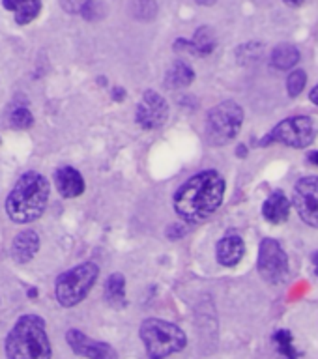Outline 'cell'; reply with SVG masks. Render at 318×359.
I'll return each instance as SVG.
<instances>
[{"label":"cell","instance_id":"cell-1","mask_svg":"<svg viewBox=\"0 0 318 359\" xmlns=\"http://www.w3.org/2000/svg\"><path fill=\"white\" fill-rule=\"evenodd\" d=\"M225 196V180L216 170L195 174L174 193L173 204L187 223H202L218 212Z\"/></svg>","mask_w":318,"mask_h":359},{"label":"cell","instance_id":"cell-2","mask_svg":"<svg viewBox=\"0 0 318 359\" xmlns=\"http://www.w3.org/2000/svg\"><path fill=\"white\" fill-rule=\"evenodd\" d=\"M49 182L39 172L28 170L17 180L6 198V212L13 223H32L44 215L49 202Z\"/></svg>","mask_w":318,"mask_h":359},{"label":"cell","instance_id":"cell-3","mask_svg":"<svg viewBox=\"0 0 318 359\" xmlns=\"http://www.w3.org/2000/svg\"><path fill=\"white\" fill-rule=\"evenodd\" d=\"M8 359H51V342L45 320L25 314L17 320L6 339Z\"/></svg>","mask_w":318,"mask_h":359},{"label":"cell","instance_id":"cell-4","mask_svg":"<svg viewBox=\"0 0 318 359\" xmlns=\"http://www.w3.org/2000/svg\"><path fill=\"white\" fill-rule=\"evenodd\" d=\"M140 339L150 359H165L182 352L187 344V337L178 325L159 318H148L140 324Z\"/></svg>","mask_w":318,"mask_h":359},{"label":"cell","instance_id":"cell-5","mask_svg":"<svg viewBox=\"0 0 318 359\" xmlns=\"http://www.w3.org/2000/svg\"><path fill=\"white\" fill-rule=\"evenodd\" d=\"M100 277V268L94 262H83L56 277L55 294L62 307H75L88 296Z\"/></svg>","mask_w":318,"mask_h":359},{"label":"cell","instance_id":"cell-6","mask_svg":"<svg viewBox=\"0 0 318 359\" xmlns=\"http://www.w3.org/2000/svg\"><path fill=\"white\" fill-rule=\"evenodd\" d=\"M244 109L236 101H223L208 112L206 140L212 146H225L240 133Z\"/></svg>","mask_w":318,"mask_h":359},{"label":"cell","instance_id":"cell-7","mask_svg":"<svg viewBox=\"0 0 318 359\" xmlns=\"http://www.w3.org/2000/svg\"><path fill=\"white\" fill-rule=\"evenodd\" d=\"M314 133H317V128H314L311 118H286L266 135V139L260 140V144L268 146L272 142H281V144L291 146V148H305L313 142Z\"/></svg>","mask_w":318,"mask_h":359},{"label":"cell","instance_id":"cell-8","mask_svg":"<svg viewBox=\"0 0 318 359\" xmlns=\"http://www.w3.org/2000/svg\"><path fill=\"white\" fill-rule=\"evenodd\" d=\"M258 273L270 285H281L289 277V257L279 241L266 238L258 247Z\"/></svg>","mask_w":318,"mask_h":359},{"label":"cell","instance_id":"cell-9","mask_svg":"<svg viewBox=\"0 0 318 359\" xmlns=\"http://www.w3.org/2000/svg\"><path fill=\"white\" fill-rule=\"evenodd\" d=\"M294 208L298 215L309 224L318 229V178L307 176L294 185Z\"/></svg>","mask_w":318,"mask_h":359},{"label":"cell","instance_id":"cell-10","mask_svg":"<svg viewBox=\"0 0 318 359\" xmlns=\"http://www.w3.org/2000/svg\"><path fill=\"white\" fill-rule=\"evenodd\" d=\"M168 105L163 95H159L154 90H146L143 100H140L135 120L143 129H157L167 122Z\"/></svg>","mask_w":318,"mask_h":359},{"label":"cell","instance_id":"cell-11","mask_svg":"<svg viewBox=\"0 0 318 359\" xmlns=\"http://www.w3.org/2000/svg\"><path fill=\"white\" fill-rule=\"evenodd\" d=\"M66 341L72 348L73 353L86 359H118L117 350L107 344V342L90 339L79 330H69L66 335Z\"/></svg>","mask_w":318,"mask_h":359},{"label":"cell","instance_id":"cell-12","mask_svg":"<svg viewBox=\"0 0 318 359\" xmlns=\"http://www.w3.org/2000/svg\"><path fill=\"white\" fill-rule=\"evenodd\" d=\"M174 49L184 50L195 56H208L212 55L216 49V34L210 27H201L195 32L193 39H178L174 43Z\"/></svg>","mask_w":318,"mask_h":359},{"label":"cell","instance_id":"cell-13","mask_svg":"<svg viewBox=\"0 0 318 359\" xmlns=\"http://www.w3.org/2000/svg\"><path fill=\"white\" fill-rule=\"evenodd\" d=\"M56 189L64 198H75L84 193V178L77 168L60 167L55 172Z\"/></svg>","mask_w":318,"mask_h":359},{"label":"cell","instance_id":"cell-14","mask_svg":"<svg viewBox=\"0 0 318 359\" xmlns=\"http://www.w3.org/2000/svg\"><path fill=\"white\" fill-rule=\"evenodd\" d=\"M246 252V245L240 236L229 234L225 236L223 240H219L218 247H216V255H218V262L225 268H234L240 264Z\"/></svg>","mask_w":318,"mask_h":359},{"label":"cell","instance_id":"cell-15","mask_svg":"<svg viewBox=\"0 0 318 359\" xmlns=\"http://www.w3.org/2000/svg\"><path fill=\"white\" fill-rule=\"evenodd\" d=\"M39 251V236L36 230H22L11 243V257L17 264L30 262Z\"/></svg>","mask_w":318,"mask_h":359},{"label":"cell","instance_id":"cell-16","mask_svg":"<svg viewBox=\"0 0 318 359\" xmlns=\"http://www.w3.org/2000/svg\"><path fill=\"white\" fill-rule=\"evenodd\" d=\"M263 215L264 219L272 224L285 223L289 215H291V202L286 198L283 191H275L266 198L263 204Z\"/></svg>","mask_w":318,"mask_h":359},{"label":"cell","instance_id":"cell-17","mask_svg":"<svg viewBox=\"0 0 318 359\" xmlns=\"http://www.w3.org/2000/svg\"><path fill=\"white\" fill-rule=\"evenodd\" d=\"M2 6L13 11L17 25L32 22L41 11V0H2Z\"/></svg>","mask_w":318,"mask_h":359},{"label":"cell","instance_id":"cell-18","mask_svg":"<svg viewBox=\"0 0 318 359\" xmlns=\"http://www.w3.org/2000/svg\"><path fill=\"white\" fill-rule=\"evenodd\" d=\"M195 79V72L185 62L176 60L165 73V86L171 90L187 88Z\"/></svg>","mask_w":318,"mask_h":359},{"label":"cell","instance_id":"cell-19","mask_svg":"<svg viewBox=\"0 0 318 359\" xmlns=\"http://www.w3.org/2000/svg\"><path fill=\"white\" fill-rule=\"evenodd\" d=\"M105 302L114 309L126 307V277L122 273H112L105 283Z\"/></svg>","mask_w":318,"mask_h":359},{"label":"cell","instance_id":"cell-20","mask_svg":"<svg viewBox=\"0 0 318 359\" xmlns=\"http://www.w3.org/2000/svg\"><path fill=\"white\" fill-rule=\"evenodd\" d=\"M300 62V50L291 43L277 45L272 53V66L275 69H292Z\"/></svg>","mask_w":318,"mask_h":359},{"label":"cell","instance_id":"cell-21","mask_svg":"<svg viewBox=\"0 0 318 359\" xmlns=\"http://www.w3.org/2000/svg\"><path fill=\"white\" fill-rule=\"evenodd\" d=\"M274 342L277 346V352L283 355L285 359H298V352L294 348V342H292V333L289 330H277L274 333Z\"/></svg>","mask_w":318,"mask_h":359},{"label":"cell","instance_id":"cell-22","mask_svg":"<svg viewBox=\"0 0 318 359\" xmlns=\"http://www.w3.org/2000/svg\"><path fill=\"white\" fill-rule=\"evenodd\" d=\"M34 123L32 112L27 107H17L10 114V126L13 129H28Z\"/></svg>","mask_w":318,"mask_h":359},{"label":"cell","instance_id":"cell-23","mask_svg":"<svg viewBox=\"0 0 318 359\" xmlns=\"http://www.w3.org/2000/svg\"><path fill=\"white\" fill-rule=\"evenodd\" d=\"M305 83H307V75L303 69H294V72L289 75V81H286V88H289V95L291 97H296V95L302 94V90L305 88Z\"/></svg>","mask_w":318,"mask_h":359},{"label":"cell","instance_id":"cell-24","mask_svg":"<svg viewBox=\"0 0 318 359\" xmlns=\"http://www.w3.org/2000/svg\"><path fill=\"white\" fill-rule=\"evenodd\" d=\"M103 13H105V10H103V4H101L100 0H88V2L84 4L83 10H81V15H83L86 21L101 19Z\"/></svg>","mask_w":318,"mask_h":359},{"label":"cell","instance_id":"cell-25","mask_svg":"<svg viewBox=\"0 0 318 359\" xmlns=\"http://www.w3.org/2000/svg\"><path fill=\"white\" fill-rule=\"evenodd\" d=\"M88 0H60V6L67 13H81Z\"/></svg>","mask_w":318,"mask_h":359},{"label":"cell","instance_id":"cell-26","mask_svg":"<svg viewBox=\"0 0 318 359\" xmlns=\"http://www.w3.org/2000/svg\"><path fill=\"white\" fill-rule=\"evenodd\" d=\"M307 161L309 163H313L314 167H318V150L317 151H311L307 156Z\"/></svg>","mask_w":318,"mask_h":359},{"label":"cell","instance_id":"cell-27","mask_svg":"<svg viewBox=\"0 0 318 359\" xmlns=\"http://www.w3.org/2000/svg\"><path fill=\"white\" fill-rule=\"evenodd\" d=\"M309 100L313 101L314 105H318V84L314 86L313 90H311V94H309Z\"/></svg>","mask_w":318,"mask_h":359},{"label":"cell","instance_id":"cell-28","mask_svg":"<svg viewBox=\"0 0 318 359\" xmlns=\"http://www.w3.org/2000/svg\"><path fill=\"white\" fill-rule=\"evenodd\" d=\"M286 6H291V8H296V6H302L305 0H283Z\"/></svg>","mask_w":318,"mask_h":359},{"label":"cell","instance_id":"cell-29","mask_svg":"<svg viewBox=\"0 0 318 359\" xmlns=\"http://www.w3.org/2000/svg\"><path fill=\"white\" fill-rule=\"evenodd\" d=\"M218 2V0H197V4H201V6H213Z\"/></svg>","mask_w":318,"mask_h":359},{"label":"cell","instance_id":"cell-30","mask_svg":"<svg viewBox=\"0 0 318 359\" xmlns=\"http://www.w3.org/2000/svg\"><path fill=\"white\" fill-rule=\"evenodd\" d=\"M313 264H314V271H317V277H318V252H314Z\"/></svg>","mask_w":318,"mask_h":359}]
</instances>
